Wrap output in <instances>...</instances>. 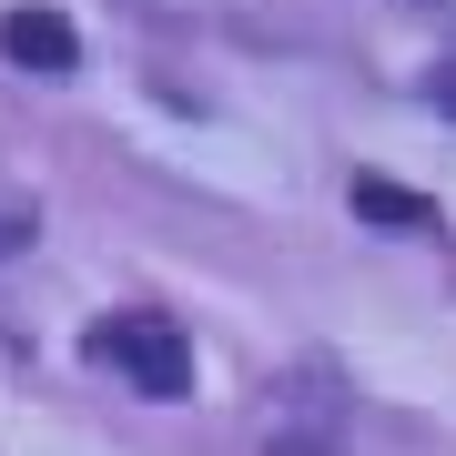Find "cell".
I'll return each instance as SVG.
<instances>
[{"instance_id":"cell-1","label":"cell","mask_w":456,"mask_h":456,"mask_svg":"<svg viewBox=\"0 0 456 456\" xmlns=\"http://www.w3.org/2000/svg\"><path fill=\"white\" fill-rule=\"evenodd\" d=\"M92 365H112L132 395H152V406H173V395H193V335L173 325V314H102L82 335Z\"/></svg>"},{"instance_id":"cell-6","label":"cell","mask_w":456,"mask_h":456,"mask_svg":"<svg viewBox=\"0 0 456 456\" xmlns=\"http://www.w3.org/2000/svg\"><path fill=\"white\" fill-rule=\"evenodd\" d=\"M436 102H446V112H456V71H446V82H436Z\"/></svg>"},{"instance_id":"cell-3","label":"cell","mask_w":456,"mask_h":456,"mask_svg":"<svg viewBox=\"0 0 456 456\" xmlns=\"http://www.w3.org/2000/svg\"><path fill=\"white\" fill-rule=\"evenodd\" d=\"M0 51H11L20 71H51V82H61V71L82 61V31H71L61 11H0Z\"/></svg>"},{"instance_id":"cell-4","label":"cell","mask_w":456,"mask_h":456,"mask_svg":"<svg viewBox=\"0 0 456 456\" xmlns=\"http://www.w3.org/2000/svg\"><path fill=\"white\" fill-rule=\"evenodd\" d=\"M355 213H375V224H395V233H436V203L406 193V183H386V173H355Z\"/></svg>"},{"instance_id":"cell-2","label":"cell","mask_w":456,"mask_h":456,"mask_svg":"<svg viewBox=\"0 0 456 456\" xmlns=\"http://www.w3.org/2000/svg\"><path fill=\"white\" fill-rule=\"evenodd\" d=\"M345 375L325 355H305L294 375H274L264 395V456H345Z\"/></svg>"},{"instance_id":"cell-5","label":"cell","mask_w":456,"mask_h":456,"mask_svg":"<svg viewBox=\"0 0 456 456\" xmlns=\"http://www.w3.org/2000/svg\"><path fill=\"white\" fill-rule=\"evenodd\" d=\"M20 244H41V203L0 173V254H20Z\"/></svg>"}]
</instances>
